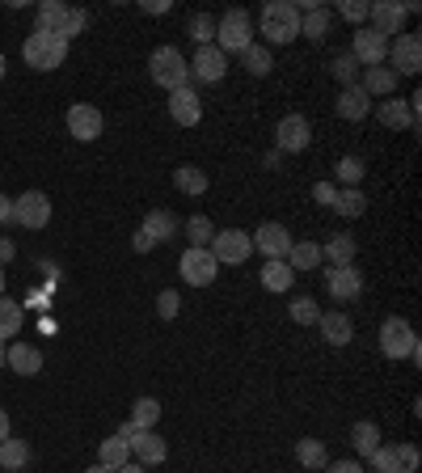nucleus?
Here are the masks:
<instances>
[{
  "instance_id": "nucleus-1",
  "label": "nucleus",
  "mask_w": 422,
  "mask_h": 473,
  "mask_svg": "<svg viewBox=\"0 0 422 473\" xmlns=\"http://www.w3.org/2000/svg\"><path fill=\"white\" fill-rule=\"evenodd\" d=\"M148 76H152V85H161L165 94H178V89L191 85V64L182 55L178 47H157L148 55Z\"/></svg>"
},
{
  "instance_id": "nucleus-2",
  "label": "nucleus",
  "mask_w": 422,
  "mask_h": 473,
  "mask_svg": "<svg viewBox=\"0 0 422 473\" xmlns=\"http://www.w3.org/2000/svg\"><path fill=\"white\" fill-rule=\"evenodd\" d=\"M296 34H300V9H296L291 0H270V5H262V38L266 43L283 47V43H296Z\"/></svg>"
},
{
  "instance_id": "nucleus-3",
  "label": "nucleus",
  "mask_w": 422,
  "mask_h": 473,
  "mask_svg": "<svg viewBox=\"0 0 422 473\" xmlns=\"http://www.w3.org/2000/svg\"><path fill=\"white\" fill-rule=\"evenodd\" d=\"M380 355L385 360H418V334L406 317H385L380 321Z\"/></svg>"
},
{
  "instance_id": "nucleus-4",
  "label": "nucleus",
  "mask_w": 422,
  "mask_h": 473,
  "mask_svg": "<svg viewBox=\"0 0 422 473\" xmlns=\"http://www.w3.org/2000/svg\"><path fill=\"white\" fill-rule=\"evenodd\" d=\"M22 55L34 73H51V68H60V64L68 60V43H64L60 34H43V30H34V34L22 43Z\"/></svg>"
},
{
  "instance_id": "nucleus-5",
  "label": "nucleus",
  "mask_w": 422,
  "mask_h": 473,
  "mask_svg": "<svg viewBox=\"0 0 422 473\" xmlns=\"http://www.w3.org/2000/svg\"><path fill=\"white\" fill-rule=\"evenodd\" d=\"M216 38H220L216 47L224 51V55H241V51L253 43V17L245 9H229L216 22Z\"/></svg>"
},
{
  "instance_id": "nucleus-6",
  "label": "nucleus",
  "mask_w": 422,
  "mask_h": 473,
  "mask_svg": "<svg viewBox=\"0 0 422 473\" xmlns=\"http://www.w3.org/2000/svg\"><path fill=\"white\" fill-rule=\"evenodd\" d=\"M207 250H211V258H216L220 267H241L245 258L253 254V241L245 229H220Z\"/></svg>"
},
{
  "instance_id": "nucleus-7",
  "label": "nucleus",
  "mask_w": 422,
  "mask_h": 473,
  "mask_svg": "<svg viewBox=\"0 0 422 473\" xmlns=\"http://www.w3.org/2000/svg\"><path fill=\"white\" fill-rule=\"evenodd\" d=\"M388 73L393 76H418L422 68V38L418 34H397L388 38Z\"/></svg>"
},
{
  "instance_id": "nucleus-8",
  "label": "nucleus",
  "mask_w": 422,
  "mask_h": 473,
  "mask_svg": "<svg viewBox=\"0 0 422 473\" xmlns=\"http://www.w3.org/2000/svg\"><path fill=\"white\" fill-rule=\"evenodd\" d=\"M178 275L191 288H207V283H216V275H220V262L211 258V250H186V254L178 258Z\"/></svg>"
},
{
  "instance_id": "nucleus-9",
  "label": "nucleus",
  "mask_w": 422,
  "mask_h": 473,
  "mask_svg": "<svg viewBox=\"0 0 422 473\" xmlns=\"http://www.w3.org/2000/svg\"><path fill=\"white\" fill-rule=\"evenodd\" d=\"M13 224L22 229H47L51 224V199L43 191H25L13 199Z\"/></svg>"
},
{
  "instance_id": "nucleus-10",
  "label": "nucleus",
  "mask_w": 422,
  "mask_h": 473,
  "mask_svg": "<svg viewBox=\"0 0 422 473\" xmlns=\"http://www.w3.org/2000/svg\"><path fill=\"white\" fill-rule=\"evenodd\" d=\"M368 461L376 473H418V448L414 444H380Z\"/></svg>"
},
{
  "instance_id": "nucleus-11",
  "label": "nucleus",
  "mask_w": 422,
  "mask_h": 473,
  "mask_svg": "<svg viewBox=\"0 0 422 473\" xmlns=\"http://www.w3.org/2000/svg\"><path fill=\"white\" fill-rule=\"evenodd\" d=\"M313 144V127L304 114H283L275 123V153H304Z\"/></svg>"
},
{
  "instance_id": "nucleus-12",
  "label": "nucleus",
  "mask_w": 422,
  "mask_h": 473,
  "mask_svg": "<svg viewBox=\"0 0 422 473\" xmlns=\"http://www.w3.org/2000/svg\"><path fill=\"white\" fill-rule=\"evenodd\" d=\"M406 5L401 0H372V9H368V22H372L376 34H385V38H397L406 34Z\"/></svg>"
},
{
  "instance_id": "nucleus-13",
  "label": "nucleus",
  "mask_w": 422,
  "mask_h": 473,
  "mask_svg": "<svg viewBox=\"0 0 422 473\" xmlns=\"http://www.w3.org/2000/svg\"><path fill=\"white\" fill-rule=\"evenodd\" d=\"M191 64V76L194 81H203V85H220L224 81V73H229V55L211 43V47H199L194 51V60H186Z\"/></svg>"
},
{
  "instance_id": "nucleus-14",
  "label": "nucleus",
  "mask_w": 422,
  "mask_h": 473,
  "mask_svg": "<svg viewBox=\"0 0 422 473\" xmlns=\"http://www.w3.org/2000/svg\"><path fill=\"white\" fill-rule=\"evenodd\" d=\"M250 241H253V250H262V258L270 262V258H288L291 232H288V224L266 220V224H258V232H250Z\"/></svg>"
},
{
  "instance_id": "nucleus-15",
  "label": "nucleus",
  "mask_w": 422,
  "mask_h": 473,
  "mask_svg": "<svg viewBox=\"0 0 422 473\" xmlns=\"http://www.w3.org/2000/svg\"><path fill=\"white\" fill-rule=\"evenodd\" d=\"M350 55H355L359 68H380L385 55H388V38L376 34L372 25H359V34H355V43H350Z\"/></svg>"
},
{
  "instance_id": "nucleus-16",
  "label": "nucleus",
  "mask_w": 422,
  "mask_h": 473,
  "mask_svg": "<svg viewBox=\"0 0 422 473\" xmlns=\"http://www.w3.org/2000/svg\"><path fill=\"white\" fill-rule=\"evenodd\" d=\"M102 127H106V119H102V110H97L93 102H76V106H68V132H73L81 144H93L97 135H102Z\"/></svg>"
},
{
  "instance_id": "nucleus-17",
  "label": "nucleus",
  "mask_w": 422,
  "mask_h": 473,
  "mask_svg": "<svg viewBox=\"0 0 422 473\" xmlns=\"http://www.w3.org/2000/svg\"><path fill=\"white\" fill-rule=\"evenodd\" d=\"M326 288H329V296H334V301H342V304L359 301V296H363V271L355 267V262H350V267L326 271Z\"/></svg>"
},
{
  "instance_id": "nucleus-18",
  "label": "nucleus",
  "mask_w": 422,
  "mask_h": 473,
  "mask_svg": "<svg viewBox=\"0 0 422 473\" xmlns=\"http://www.w3.org/2000/svg\"><path fill=\"white\" fill-rule=\"evenodd\" d=\"M169 119L178 123V127H199V119H203V97L194 94L191 85L169 94Z\"/></svg>"
},
{
  "instance_id": "nucleus-19",
  "label": "nucleus",
  "mask_w": 422,
  "mask_h": 473,
  "mask_svg": "<svg viewBox=\"0 0 422 473\" xmlns=\"http://www.w3.org/2000/svg\"><path fill=\"white\" fill-rule=\"evenodd\" d=\"M127 444H132V452H135V465H161L169 457V444L157 436V431H132L127 436Z\"/></svg>"
},
{
  "instance_id": "nucleus-20",
  "label": "nucleus",
  "mask_w": 422,
  "mask_h": 473,
  "mask_svg": "<svg viewBox=\"0 0 422 473\" xmlns=\"http://www.w3.org/2000/svg\"><path fill=\"white\" fill-rule=\"evenodd\" d=\"M376 119L385 123L388 132H414V127H418V119H414V106L406 102V97H388V102H380Z\"/></svg>"
},
{
  "instance_id": "nucleus-21",
  "label": "nucleus",
  "mask_w": 422,
  "mask_h": 473,
  "mask_svg": "<svg viewBox=\"0 0 422 473\" xmlns=\"http://www.w3.org/2000/svg\"><path fill=\"white\" fill-rule=\"evenodd\" d=\"M5 368H13L17 377H38L43 372V351L30 347V342H13L9 355H5Z\"/></svg>"
},
{
  "instance_id": "nucleus-22",
  "label": "nucleus",
  "mask_w": 422,
  "mask_h": 473,
  "mask_svg": "<svg viewBox=\"0 0 422 473\" xmlns=\"http://www.w3.org/2000/svg\"><path fill=\"white\" fill-rule=\"evenodd\" d=\"M372 114V97L363 94L359 85H347L342 94H338V119H347V123H363Z\"/></svg>"
},
{
  "instance_id": "nucleus-23",
  "label": "nucleus",
  "mask_w": 422,
  "mask_h": 473,
  "mask_svg": "<svg viewBox=\"0 0 422 473\" xmlns=\"http://www.w3.org/2000/svg\"><path fill=\"white\" fill-rule=\"evenodd\" d=\"M355 254H359V241H355L350 232H334V237L321 245V258H326L329 267H350Z\"/></svg>"
},
{
  "instance_id": "nucleus-24",
  "label": "nucleus",
  "mask_w": 422,
  "mask_h": 473,
  "mask_svg": "<svg viewBox=\"0 0 422 473\" xmlns=\"http://www.w3.org/2000/svg\"><path fill=\"white\" fill-rule=\"evenodd\" d=\"M317 326H321V339H326L329 347H347V342L355 339V326H350L347 313H321Z\"/></svg>"
},
{
  "instance_id": "nucleus-25",
  "label": "nucleus",
  "mask_w": 422,
  "mask_h": 473,
  "mask_svg": "<svg viewBox=\"0 0 422 473\" xmlns=\"http://www.w3.org/2000/svg\"><path fill=\"white\" fill-rule=\"evenodd\" d=\"M68 9H73V5H64V0H43V5H38L34 30H43V34H60L64 22H68Z\"/></svg>"
},
{
  "instance_id": "nucleus-26",
  "label": "nucleus",
  "mask_w": 422,
  "mask_h": 473,
  "mask_svg": "<svg viewBox=\"0 0 422 473\" xmlns=\"http://www.w3.org/2000/svg\"><path fill=\"white\" fill-rule=\"evenodd\" d=\"M359 89H363L368 97H388L393 89H397V76L388 73V68H363Z\"/></svg>"
},
{
  "instance_id": "nucleus-27",
  "label": "nucleus",
  "mask_w": 422,
  "mask_h": 473,
  "mask_svg": "<svg viewBox=\"0 0 422 473\" xmlns=\"http://www.w3.org/2000/svg\"><path fill=\"white\" fill-rule=\"evenodd\" d=\"M144 232L157 245H165L169 237L178 232V216H173V212H161V207H157V212H148V216H144Z\"/></svg>"
},
{
  "instance_id": "nucleus-28",
  "label": "nucleus",
  "mask_w": 422,
  "mask_h": 473,
  "mask_svg": "<svg viewBox=\"0 0 422 473\" xmlns=\"http://www.w3.org/2000/svg\"><path fill=\"white\" fill-rule=\"evenodd\" d=\"M291 283H296V271H291L283 258H270V262L262 267V288L266 291H288Z\"/></svg>"
},
{
  "instance_id": "nucleus-29",
  "label": "nucleus",
  "mask_w": 422,
  "mask_h": 473,
  "mask_svg": "<svg viewBox=\"0 0 422 473\" xmlns=\"http://www.w3.org/2000/svg\"><path fill=\"white\" fill-rule=\"evenodd\" d=\"M127 457H132V444H127L123 436L102 439V448H97V465H106V469H123Z\"/></svg>"
},
{
  "instance_id": "nucleus-30",
  "label": "nucleus",
  "mask_w": 422,
  "mask_h": 473,
  "mask_svg": "<svg viewBox=\"0 0 422 473\" xmlns=\"http://www.w3.org/2000/svg\"><path fill=\"white\" fill-rule=\"evenodd\" d=\"M25 326V313H22V304L9 301V296H0V342L5 339H17Z\"/></svg>"
},
{
  "instance_id": "nucleus-31",
  "label": "nucleus",
  "mask_w": 422,
  "mask_h": 473,
  "mask_svg": "<svg viewBox=\"0 0 422 473\" xmlns=\"http://www.w3.org/2000/svg\"><path fill=\"white\" fill-rule=\"evenodd\" d=\"M291 271H313L317 262H321V245L317 241H291L288 258H283Z\"/></svg>"
},
{
  "instance_id": "nucleus-32",
  "label": "nucleus",
  "mask_w": 422,
  "mask_h": 473,
  "mask_svg": "<svg viewBox=\"0 0 422 473\" xmlns=\"http://www.w3.org/2000/svg\"><path fill=\"white\" fill-rule=\"evenodd\" d=\"M127 423H132L135 431H152V427L161 423V401L157 398H135L132 419H127Z\"/></svg>"
},
{
  "instance_id": "nucleus-33",
  "label": "nucleus",
  "mask_w": 422,
  "mask_h": 473,
  "mask_svg": "<svg viewBox=\"0 0 422 473\" xmlns=\"http://www.w3.org/2000/svg\"><path fill=\"white\" fill-rule=\"evenodd\" d=\"M296 461L304 465V469H326L329 465V452H326V444L321 439H296Z\"/></svg>"
},
{
  "instance_id": "nucleus-34",
  "label": "nucleus",
  "mask_w": 422,
  "mask_h": 473,
  "mask_svg": "<svg viewBox=\"0 0 422 473\" xmlns=\"http://www.w3.org/2000/svg\"><path fill=\"white\" fill-rule=\"evenodd\" d=\"M30 465V444L25 439H0V469H25Z\"/></svg>"
},
{
  "instance_id": "nucleus-35",
  "label": "nucleus",
  "mask_w": 422,
  "mask_h": 473,
  "mask_svg": "<svg viewBox=\"0 0 422 473\" xmlns=\"http://www.w3.org/2000/svg\"><path fill=\"white\" fill-rule=\"evenodd\" d=\"M300 34L313 38V43H321V38L329 34V13L317 5V9H304L300 13Z\"/></svg>"
},
{
  "instance_id": "nucleus-36",
  "label": "nucleus",
  "mask_w": 422,
  "mask_h": 473,
  "mask_svg": "<svg viewBox=\"0 0 422 473\" xmlns=\"http://www.w3.org/2000/svg\"><path fill=\"white\" fill-rule=\"evenodd\" d=\"M173 186H178L182 194H203L207 191V173L199 170V165H178V170H173Z\"/></svg>"
},
{
  "instance_id": "nucleus-37",
  "label": "nucleus",
  "mask_w": 422,
  "mask_h": 473,
  "mask_svg": "<svg viewBox=\"0 0 422 473\" xmlns=\"http://www.w3.org/2000/svg\"><path fill=\"white\" fill-rule=\"evenodd\" d=\"M334 212H338V216H347V220H359L363 212H368V199H363L359 186H347V191H338Z\"/></svg>"
},
{
  "instance_id": "nucleus-38",
  "label": "nucleus",
  "mask_w": 422,
  "mask_h": 473,
  "mask_svg": "<svg viewBox=\"0 0 422 473\" xmlns=\"http://www.w3.org/2000/svg\"><path fill=\"white\" fill-rule=\"evenodd\" d=\"M350 444H355V452L372 457V452L380 448V427H376V423H355V427H350Z\"/></svg>"
},
{
  "instance_id": "nucleus-39",
  "label": "nucleus",
  "mask_w": 422,
  "mask_h": 473,
  "mask_svg": "<svg viewBox=\"0 0 422 473\" xmlns=\"http://www.w3.org/2000/svg\"><path fill=\"white\" fill-rule=\"evenodd\" d=\"M241 64H245V73H253V76H266L275 68V60H270V51H266L262 43H250V47L241 51Z\"/></svg>"
},
{
  "instance_id": "nucleus-40",
  "label": "nucleus",
  "mask_w": 422,
  "mask_h": 473,
  "mask_svg": "<svg viewBox=\"0 0 422 473\" xmlns=\"http://www.w3.org/2000/svg\"><path fill=\"white\" fill-rule=\"evenodd\" d=\"M288 313L296 326H317V317H321V304L313 301V296H296V301L288 304Z\"/></svg>"
},
{
  "instance_id": "nucleus-41",
  "label": "nucleus",
  "mask_w": 422,
  "mask_h": 473,
  "mask_svg": "<svg viewBox=\"0 0 422 473\" xmlns=\"http://www.w3.org/2000/svg\"><path fill=\"white\" fill-rule=\"evenodd\" d=\"M186 237H191L194 250H207L211 237H216V229H211V220H207V216H191V220H186Z\"/></svg>"
},
{
  "instance_id": "nucleus-42",
  "label": "nucleus",
  "mask_w": 422,
  "mask_h": 473,
  "mask_svg": "<svg viewBox=\"0 0 422 473\" xmlns=\"http://www.w3.org/2000/svg\"><path fill=\"white\" fill-rule=\"evenodd\" d=\"M186 30H191V38L199 43V47H211V38H216V17H207V13H194Z\"/></svg>"
},
{
  "instance_id": "nucleus-43",
  "label": "nucleus",
  "mask_w": 422,
  "mask_h": 473,
  "mask_svg": "<svg viewBox=\"0 0 422 473\" xmlns=\"http://www.w3.org/2000/svg\"><path fill=\"white\" fill-rule=\"evenodd\" d=\"M329 73H334V81H342V89L347 85H359V64H355V55H338L334 64H329Z\"/></svg>"
},
{
  "instance_id": "nucleus-44",
  "label": "nucleus",
  "mask_w": 422,
  "mask_h": 473,
  "mask_svg": "<svg viewBox=\"0 0 422 473\" xmlns=\"http://www.w3.org/2000/svg\"><path fill=\"white\" fill-rule=\"evenodd\" d=\"M338 173V182H347V186H359L363 182V173H368V165H363V157H342L334 165Z\"/></svg>"
},
{
  "instance_id": "nucleus-45",
  "label": "nucleus",
  "mask_w": 422,
  "mask_h": 473,
  "mask_svg": "<svg viewBox=\"0 0 422 473\" xmlns=\"http://www.w3.org/2000/svg\"><path fill=\"white\" fill-rule=\"evenodd\" d=\"M84 25H89V13H84V9H68V22H64L60 38H64V43H73V38L81 34Z\"/></svg>"
},
{
  "instance_id": "nucleus-46",
  "label": "nucleus",
  "mask_w": 422,
  "mask_h": 473,
  "mask_svg": "<svg viewBox=\"0 0 422 473\" xmlns=\"http://www.w3.org/2000/svg\"><path fill=\"white\" fill-rule=\"evenodd\" d=\"M368 9H372V0H342V5H338V13H342V17H347V22H368Z\"/></svg>"
},
{
  "instance_id": "nucleus-47",
  "label": "nucleus",
  "mask_w": 422,
  "mask_h": 473,
  "mask_svg": "<svg viewBox=\"0 0 422 473\" xmlns=\"http://www.w3.org/2000/svg\"><path fill=\"white\" fill-rule=\"evenodd\" d=\"M178 304H182V301H178V291H169V288H165V291L157 296V313L169 321V317H178Z\"/></svg>"
},
{
  "instance_id": "nucleus-48",
  "label": "nucleus",
  "mask_w": 422,
  "mask_h": 473,
  "mask_svg": "<svg viewBox=\"0 0 422 473\" xmlns=\"http://www.w3.org/2000/svg\"><path fill=\"white\" fill-rule=\"evenodd\" d=\"M313 199H317L321 207H329V212H334V203H338V186H334V182H317V186H313Z\"/></svg>"
},
{
  "instance_id": "nucleus-49",
  "label": "nucleus",
  "mask_w": 422,
  "mask_h": 473,
  "mask_svg": "<svg viewBox=\"0 0 422 473\" xmlns=\"http://www.w3.org/2000/svg\"><path fill=\"white\" fill-rule=\"evenodd\" d=\"M326 473H363V465L359 461H334V465H326Z\"/></svg>"
},
{
  "instance_id": "nucleus-50",
  "label": "nucleus",
  "mask_w": 422,
  "mask_h": 473,
  "mask_svg": "<svg viewBox=\"0 0 422 473\" xmlns=\"http://www.w3.org/2000/svg\"><path fill=\"white\" fill-rule=\"evenodd\" d=\"M135 254H148V250H152V245H157V241H152V237H148V232L144 229H140V232H135Z\"/></svg>"
},
{
  "instance_id": "nucleus-51",
  "label": "nucleus",
  "mask_w": 422,
  "mask_h": 473,
  "mask_svg": "<svg viewBox=\"0 0 422 473\" xmlns=\"http://www.w3.org/2000/svg\"><path fill=\"white\" fill-rule=\"evenodd\" d=\"M0 224H13V199L0 194Z\"/></svg>"
},
{
  "instance_id": "nucleus-52",
  "label": "nucleus",
  "mask_w": 422,
  "mask_h": 473,
  "mask_svg": "<svg viewBox=\"0 0 422 473\" xmlns=\"http://www.w3.org/2000/svg\"><path fill=\"white\" fill-rule=\"evenodd\" d=\"M144 13H169V0H144Z\"/></svg>"
},
{
  "instance_id": "nucleus-53",
  "label": "nucleus",
  "mask_w": 422,
  "mask_h": 473,
  "mask_svg": "<svg viewBox=\"0 0 422 473\" xmlns=\"http://www.w3.org/2000/svg\"><path fill=\"white\" fill-rule=\"evenodd\" d=\"M9 258H13V241H9V237H0V267H5Z\"/></svg>"
},
{
  "instance_id": "nucleus-54",
  "label": "nucleus",
  "mask_w": 422,
  "mask_h": 473,
  "mask_svg": "<svg viewBox=\"0 0 422 473\" xmlns=\"http://www.w3.org/2000/svg\"><path fill=\"white\" fill-rule=\"evenodd\" d=\"M114 473H148V469H144V465H135V461H127L123 469H114Z\"/></svg>"
},
{
  "instance_id": "nucleus-55",
  "label": "nucleus",
  "mask_w": 422,
  "mask_h": 473,
  "mask_svg": "<svg viewBox=\"0 0 422 473\" xmlns=\"http://www.w3.org/2000/svg\"><path fill=\"white\" fill-rule=\"evenodd\" d=\"M0 439H9V414L0 410Z\"/></svg>"
},
{
  "instance_id": "nucleus-56",
  "label": "nucleus",
  "mask_w": 422,
  "mask_h": 473,
  "mask_svg": "<svg viewBox=\"0 0 422 473\" xmlns=\"http://www.w3.org/2000/svg\"><path fill=\"white\" fill-rule=\"evenodd\" d=\"M84 473H114V469H106V465H89Z\"/></svg>"
},
{
  "instance_id": "nucleus-57",
  "label": "nucleus",
  "mask_w": 422,
  "mask_h": 473,
  "mask_svg": "<svg viewBox=\"0 0 422 473\" xmlns=\"http://www.w3.org/2000/svg\"><path fill=\"white\" fill-rule=\"evenodd\" d=\"M5 355H9V347H5V342H0V368H5Z\"/></svg>"
},
{
  "instance_id": "nucleus-58",
  "label": "nucleus",
  "mask_w": 422,
  "mask_h": 473,
  "mask_svg": "<svg viewBox=\"0 0 422 473\" xmlns=\"http://www.w3.org/2000/svg\"><path fill=\"white\" fill-rule=\"evenodd\" d=\"M0 296H5V267H0Z\"/></svg>"
},
{
  "instance_id": "nucleus-59",
  "label": "nucleus",
  "mask_w": 422,
  "mask_h": 473,
  "mask_svg": "<svg viewBox=\"0 0 422 473\" xmlns=\"http://www.w3.org/2000/svg\"><path fill=\"white\" fill-rule=\"evenodd\" d=\"M0 81H5V55H0Z\"/></svg>"
}]
</instances>
